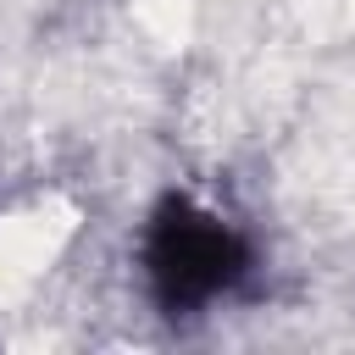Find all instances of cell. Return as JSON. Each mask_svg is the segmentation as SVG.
Returning <instances> with one entry per match:
<instances>
[{
	"label": "cell",
	"instance_id": "cell-1",
	"mask_svg": "<svg viewBox=\"0 0 355 355\" xmlns=\"http://www.w3.org/2000/svg\"><path fill=\"white\" fill-rule=\"evenodd\" d=\"M144 261H150V283H155L161 305L194 311L244 272V244L222 216H211L189 200H166L150 222Z\"/></svg>",
	"mask_w": 355,
	"mask_h": 355
}]
</instances>
